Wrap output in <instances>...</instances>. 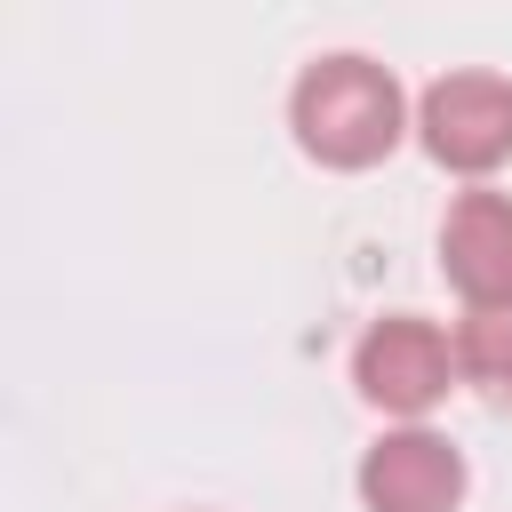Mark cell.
Segmentation results:
<instances>
[{
    "label": "cell",
    "mask_w": 512,
    "mask_h": 512,
    "mask_svg": "<svg viewBox=\"0 0 512 512\" xmlns=\"http://www.w3.org/2000/svg\"><path fill=\"white\" fill-rule=\"evenodd\" d=\"M296 144L328 168H368L400 144V80L368 56H320L304 64L296 96H288Z\"/></svg>",
    "instance_id": "1"
},
{
    "label": "cell",
    "mask_w": 512,
    "mask_h": 512,
    "mask_svg": "<svg viewBox=\"0 0 512 512\" xmlns=\"http://www.w3.org/2000/svg\"><path fill=\"white\" fill-rule=\"evenodd\" d=\"M424 152L440 168H464V176H488L496 160H512V80L504 72H448L424 88Z\"/></svg>",
    "instance_id": "2"
},
{
    "label": "cell",
    "mask_w": 512,
    "mask_h": 512,
    "mask_svg": "<svg viewBox=\"0 0 512 512\" xmlns=\"http://www.w3.org/2000/svg\"><path fill=\"white\" fill-rule=\"evenodd\" d=\"M448 376H456V344H448L432 320H416V312L376 320V328L360 336V352H352V384H360L376 408H392V416H424V408L448 392Z\"/></svg>",
    "instance_id": "3"
},
{
    "label": "cell",
    "mask_w": 512,
    "mask_h": 512,
    "mask_svg": "<svg viewBox=\"0 0 512 512\" xmlns=\"http://www.w3.org/2000/svg\"><path fill=\"white\" fill-rule=\"evenodd\" d=\"M360 496H368V512H456V496H464V456H456L440 432H424V424L384 432V440L360 456Z\"/></svg>",
    "instance_id": "4"
},
{
    "label": "cell",
    "mask_w": 512,
    "mask_h": 512,
    "mask_svg": "<svg viewBox=\"0 0 512 512\" xmlns=\"http://www.w3.org/2000/svg\"><path fill=\"white\" fill-rule=\"evenodd\" d=\"M440 272L472 312H512V200L464 192L440 224Z\"/></svg>",
    "instance_id": "5"
},
{
    "label": "cell",
    "mask_w": 512,
    "mask_h": 512,
    "mask_svg": "<svg viewBox=\"0 0 512 512\" xmlns=\"http://www.w3.org/2000/svg\"><path fill=\"white\" fill-rule=\"evenodd\" d=\"M456 368L472 384H488V392L512 400V312H472L456 328Z\"/></svg>",
    "instance_id": "6"
}]
</instances>
